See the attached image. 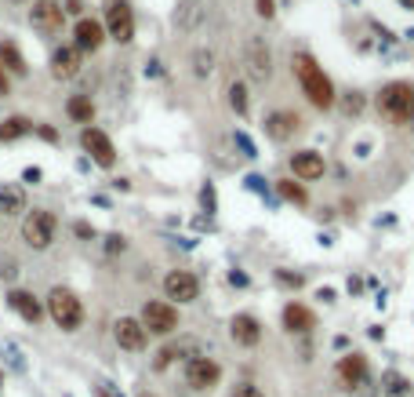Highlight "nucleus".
Instances as JSON below:
<instances>
[{
  "label": "nucleus",
  "instance_id": "nucleus-10",
  "mask_svg": "<svg viewBox=\"0 0 414 397\" xmlns=\"http://www.w3.org/2000/svg\"><path fill=\"white\" fill-rule=\"evenodd\" d=\"M62 18H65V8L58 4V0H33L30 8V26L40 30V33H58L62 30Z\"/></svg>",
  "mask_w": 414,
  "mask_h": 397
},
{
  "label": "nucleus",
  "instance_id": "nucleus-28",
  "mask_svg": "<svg viewBox=\"0 0 414 397\" xmlns=\"http://www.w3.org/2000/svg\"><path fill=\"white\" fill-rule=\"evenodd\" d=\"M200 4H196V0H186V4H182V11H179V26L182 30H196V26H200Z\"/></svg>",
  "mask_w": 414,
  "mask_h": 397
},
{
  "label": "nucleus",
  "instance_id": "nucleus-39",
  "mask_svg": "<svg viewBox=\"0 0 414 397\" xmlns=\"http://www.w3.org/2000/svg\"><path fill=\"white\" fill-rule=\"evenodd\" d=\"M15 274H18V270H15V263H8V266H0V277H8V281H11Z\"/></svg>",
  "mask_w": 414,
  "mask_h": 397
},
{
  "label": "nucleus",
  "instance_id": "nucleus-32",
  "mask_svg": "<svg viewBox=\"0 0 414 397\" xmlns=\"http://www.w3.org/2000/svg\"><path fill=\"white\" fill-rule=\"evenodd\" d=\"M276 281H280V284H287V288H302V284H305L302 274H287V270H276Z\"/></svg>",
  "mask_w": 414,
  "mask_h": 397
},
{
  "label": "nucleus",
  "instance_id": "nucleus-11",
  "mask_svg": "<svg viewBox=\"0 0 414 397\" xmlns=\"http://www.w3.org/2000/svg\"><path fill=\"white\" fill-rule=\"evenodd\" d=\"M164 296L174 299V303H196L200 296V281H196L189 270H171L164 277Z\"/></svg>",
  "mask_w": 414,
  "mask_h": 397
},
{
  "label": "nucleus",
  "instance_id": "nucleus-17",
  "mask_svg": "<svg viewBox=\"0 0 414 397\" xmlns=\"http://www.w3.org/2000/svg\"><path fill=\"white\" fill-rule=\"evenodd\" d=\"M229 336L236 346H258L261 343V324L258 317H251V313H236V317L229 321Z\"/></svg>",
  "mask_w": 414,
  "mask_h": 397
},
{
  "label": "nucleus",
  "instance_id": "nucleus-19",
  "mask_svg": "<svg viewBox=\"0 0 414 397\" xmlns=\"http://www.w3.org/2000/svg\"><path fill=\"white\" fill-rule=\"evenodd\" d=\"M8 306L18 313L26 324H40V317H44V306H40V299L33 296V291H22V288H15L11 296H8Z\"/></svg>",
  "mask_w": 414,
  "mask_h": 397
},
{
  "label": "nucleus",
  "instance_id": "nucleus-13",
  "mask_svg": "<svg viewBox=\"0 0 414 397\" xmlns=\"http://www.w3.org/2000/svg\"><path fill=\"white\" fill-rule=\"evenodd\" d=\"M367 375H370V368H367V358L363 353H345V358L338 361V379H342V386L345 390H360V386H367Z\"/></svg>",
  "mask_w": 414,
  "mask_h": 397
},
{
  "label": "nucleus",
  "instance_id": "nucleus-23",
  "mask_svg": "<svg viewBox=\"0 0 414 397\" xmlns=\"http://www.w3.org/2000/svg\"><path fill=\"white\" fill-rule=\"evenodd\" d=\"M0 66H4L8 73H15V77H22L30 66H26V58H22V51H18V44L15 40H0Z\"/></svg>",
  "mask_w": 414,
  "mask_h": 397
},
{
  "label": "nucleus",
  "instance_id": "nucleus-18",
  "mask_svg": "<svg viewBox=\"0 0 414 397\" xmlns=\"http://www.w3.org/2000/svg\"><path fill=\"white\" fill-rule=\"evenodd\" d=\"M73 37H77V51H91V55H95V51L105 44V26L95 23V18H80L77 30H73Z\"/></svg>",
  "mask_w": 414,
  "mask_h": 397
},
{
  "label": "nucleus",
  "instance_id": "nucleus-24",
  "mask_svg": "<svg viewBox=\"0 0 414 397\" xmlns=\"http://www.w3.org/2000/svg\"><path fill=\"white\" fill-rule=\"evenodd\" d=\"M65 113H70V120H77V124H91L95 120L91 95H70V102H65Z\"/></svg>",
  "mask_w": 414,
  "mask_h": 397
},
{
  "label": "nucleus",
  "instance_id": "nucleus-45",
  "mask_svg": "<svg viewBox=\"0 0 414 397\" xmlns=\"http://www.w3.org/2000/svg\"><path fill=\"white\" fill-rule=\"evenodd\" d=\"M400 4H403V8H414V0H400Z\"/></svg>",
  "mask_w": 414,
  "mask_h": 397
},
{
  "label": "nucleus",
  "instance_id": "nucleus-1",
  "mask_svg": "<svg viewBox=\"0 0 414 397\" xmlns=\"http://www.w3.org/2000/svg\"><path fill=\"white\" fill-rule=\"evenodd\" d=\"M291 70H295V77H298V84H302V95L313 102L316 110H331L335 102H338V95H335V84H331V77L323 73V66L309 55V51H298L295 58H291Z\"/></svg>",
  "mask_w": 414,
  "mask_h": 397
},
{
  "label": "nucleus",
  "instance_id": "nucleus-35",
  "mask_svg": "<svg viewBox=\"0 0 414 397\" xmlns=\"http://www.w3.org/2000/svg\"><path fill=\"white\" fill-rule=\"evenodd\" d=\"M236 146H240V150H244L247 157H258V153H254V146H251V139H247V135H236Z\"/></svg>",
  "mask_w": 414,
  "mask_h": 397
},
{
  "label": "nucleus",
  "instance_id": "nucleus-5",
  "mask_svg": "<svg viewBox=\"0 0 414 397\" xmlns=\"http://www.w3.org/2000/svg\"><path fill=\"white\" fill-rule=\"evenodd\" d=\"M105 37L117 40V44L135 40V15H131L127 0H105Z\"/></svg>",
  "mask_w": 414,
  "mask_h": 397
},
{
  "label": "nucleus",
  "instance_id": "nucleus-44",
  "mask_svg": "<svg viewBox=\"0 0 414 397\" xmlns=\"http://www.w3.org/2000/svg\"><path fill=\"white\" fill-rule=\"evenodd\" d=\"M95 397H113V393H109L105 386H95Z\"/></svg>",
  "mask_w": 414,
  "mask_h": 397
},
{
  "label": "nucleus",
  "instance_id": "nucleus-2",
  "mask_svg": "<svg viewBox=\"0 0 414 397\" xmlns=\"http://www.w3.org/2000/svg\"><path fill=\"white\" fill-rule=\"evenodd\" d=\"M375 106L392 124H410L414 120V88L407 84V80H392V84H385L378 92Z\"/></svg>",
  "mask_w": 414,
  "mask_h": 397
},
{
  "label": "nucleus",
  "instance_id": "nucleus-8",
  "mask_svg": "<svg viewBox=\"0 0 414 397\" xmlns=\"http://www.w3.org/2000/svg\"><path fill=\"white\" fill-rule=\"evenodd\" d=\"M218 379H222V365L207 358V353H196V358L186 361V383L193 390H211V386H218Z\"/></svg>",
  "mask_w": 414,
  "mask_h": 397
},
{
  "label": "nucleus",
  "instance_id": "nucleus-33",
  "mask_svg": "<svg viewBox=\"0 0 414 397\" xmlns=\"http://www.w3.org/2000/svg\"><path fill=\"white\" fill-rule=\"evenodd\" d=\"M233 397H266V393H261L254 383H236L233 386Z\"/></svg>",
  "mask_w": 414,
  "mask_h": 397
},
{
  "label": "nucleus",
  "instance_id": "nucleus-29",
  "mask_svg": "<svg viewBox=\"0 0 414 397\" xmlns=\"http://www.w3.org/2000/svg\"><path fill=\"white\" fill-rule=\"evenodd\" d=\"M363 106H367V99H363L360 92H345V95H342V113H345V117H360Z\"/></svg>",
  "mask_w": 414,
  "mask_h": 397
},
{
  "label": "nucleus",
  "instance_id": "nucleus-43",
  "mask_svg": "<svg viewBox=\"0 0 414 397\" xmlns=\"http://www.w3.org/2000/svg\"><path fill=\"white\" fill-rule=\"evenodd\" d=\"M65 11H73V15H77V11H80V0H65Z\"/></svg>",
  "mask_w": 414,
  "mask_h": 397
},
{
  "label": "nucleus",
  "instance_id": "nucleus-38",
  "mask_svg": "<svg viewBox=\"0 0 414 397\" xmlns=\"http://www.w3.org/2000/svg\"><path fill=\"white\" fill-rule=\"evenodd\" d=\"M73 229H77V237H95V229H91V226H87V222H77Z\"/></svg>",
  "mask_w": 414,
  "mask_h": 397
},
{
  "label": "nucleus",
  "instance_id": "nucleus-22",
  "mask_svg": "<svg viewBox=\"0 0 414 397\" xmlns=\"http://www.w3.org/2000/svg\"><path fill=\"white\" fill-rule=\"evenodd\" d=\"M0 215L4 219H15V215H26V194L18 186H0Z\"/></svg>",
  "mask_w": 414,
  "mask_h": 397
},
{
  "label": "nucleus",
  "instance_id": "nucleus-21",
  "mask_svg": "<svg viewBox=\"0 0 414 397\" xmlns=\"http://www.w3.org/2000/svg\"><path fill=\"white\" fill-rule=\"evenodd\" d=\"M196 353H200V350H196V339H182V343H171V346H164L160 353H157V361H153V368H157V372H164L171 361H179V358H196Z\"/></svg>",
  "mask_w": 414,
  "mask_h": 397
},
{
  "label": "nucleus",
  "instance_id": "nucleus-31",
  "mask_svg": "<svg viewBox=\"0 0 414 397\" xmlns=\"http://www.w3.org/2000/svg\"><path fill=\"white\" fill-rule=\"evenodd\" d=\"M193 62H196V66H193V70H196V77H207V73L214 70V55H211V51H196V58H193Z\"/></svg>",
  "mask_w": 414,
  "mask_h": 397
},
{
  "label": "nucleus",
  "instance_id": "nucleus-14",
  "mask_svg": "<svg viewBox=\"0 0 414 397\" xmlns=\"http://www.w3.org/2000/svg\"><path fill=\"white\" fill-rule=\"evenodd\" d=\"M298 132H302V117H298L295 110H276V113L266 117V135H269L273 142H287V139H295Z\"/></svg>",
  "mask_w": 414,
  "mask_h": 397
},
{
  "label": "nucleus",
  "instance_id": "nucleus-27",
  "mask_svg": "<svg viewBox=\"0 0 414 397\" xmlns=\"http://www.w3.org/2000/svg\"><path fill=\"white\" fill-rule=\"evenodd\" d=\"M382 386H385V397H407L410 393V383L403 379L400 372H389L385 379H382Z\"/></svg>",
  "mask_w": 414,
  "mask_h": 397
},
{
  "label": "nucleus",
  "instance_id": "nucleus-7",
  "mask_svg": "<svg viewBox=\"0 0 414 397\" xmlns=\"http://www.w3.org/2000/svg\"><path fill=\"white\" fill-rule=\"evenodd\" d=\"M80 146L87 150V157H91L98 168H113L117 164V146L102 128H91V124H87V128L80 132Z\"/></svg>",
  "mask_w": 414,
  "mask_h": 397
},
{
  "label": "nucleus",
  "instance_id": "nucleus-36",
  "mask_svg": "<svg viewBox=\"0 0 414 397\" xmlns=\"http://www.w3.org/2000/svg\"><path fill=\"white\" fill-rule=\"evenodd\" d=\"M105 248H109V252H124L127 244H124V237H120V234H113V237H109V244H105Z\"/></svg>",
  "mask_w": 414,
  "mask_h": 397
},
{
  "label": "nucleus",
  "instance_id": "nucleus-6",
  "mask_svg": "<svg viewBox=\"0 0 414 397\" xmlns=\"http://www.w3.org/2000/svg\"><path fill=\"white\" fill-rule=\"evenodd\" d=\"M142 328L153 332V336H171V332H179V310L174 303H164V299H149L142 306Z\"/></svg>",
  "mask_w": 414,
  "mask_h": 397
},
{
  "label": "nucleus",
  "instance_id": "nucleus-9",
  "mask_svg": "<svg viewBox=\"0 0 414 397\" xmlns=\"http://www.w3.org/2000/svg\"><path fill=\"white\" fill-rule=\"evenodd\" d=\"M244 66H247V77L254 80V84H266V80L273 77V55H269V48H266V40H261V37L247 40Z\"/></svg>",
  "mask_w": 414,
  "mask_h": 397
},
{
  "label": "nucleus",
  "instance_id": "nucleus-40",
  "mask_svg": "<svg viewBox=\"0 0 414 397\" xmlns=\"http://www.w3.org/2000/svg\"><path fill=\"white\" fill-rule=\"evenodd\" d=\"M316 299H323V303H335V291L331 288H320V296Z\"/></svg>",
  "mask_w": 414,
  "mask_h": 397
},
{
  "label": "nucleus",
  "instance_id": "nucleus-34",
  "mask_svg": "<svg viewBox=\"0 0 414 397\" xmlns=\"http://www.w3.org/2000/svg\"><path fill=\"white\" fill-rule=\"evenodd\" d=\"M254 11H258L261 18H273V15H276V0H254Z\"/></svg>",
  "mask_w": 414,
  "mask_h": 397
},
{
  "label": "nucleus",
  "instance_id": "nucleus-30",
  "mask_svg": "<svg viewBox=\"0 0 414 397\" xmlns=\"http://www.w3.org/2000/svg\"><path fill=\"white\" fill-rule=\"evenodd\" d=\"M229 106H233V113L247 117V88L244 84H229Z\"/></svg>",
  "mask_w": 414,
  "mask_h": 397
},
{
  "label": "nucleus",
  "instance_id": "nucleus-42",
  "mask_svg": "<svg viewBox=\"0 0 414 397\" xmlns=\"http://www.w3.org/2000/svg\"><path fill=\"white\" fill-rule=\"evenodd\" d=\"M22 179H26V182H37V179H40V168H26V175H22Z\"/></svg>",
  "mask_w": 414,
  "mask_h": 397
},
{
  "label": "nucleus",
  "instance_id": "nucleus-41",
  "mask_svg": "<svg viewBox=\"0 0 414 397\" xmlns=\"http://www.w3.org/2000/svg\"><path fill=\"white\" fill-rule=\"evenodd\" d=\"M37 132H40L44 139H48V142H55V139H58V132H55V128H37Z\"/></svg>",
  "mask_w": 414,
  "mask_h": 397
},
{
  "label": "nucleus",
  "instance_id": "nucleus-37",
  "mask_svg": "<svg viewBox=\"0 0 414 397\" xmlns=\"http://www.w3.org/2000/svg\"><path fill=\"white\" fill-rule=\"evenodd\" d=\"M11 92V80H8V70L0 66V95H8Z\"/></svg>",
  "mask_w": 414,
  "mask_h": 397
},
{
  "label": "nucleus",
  "instance_id": "nucleus-16",
  "mask_svg": "<svg viewBox=\"0 0 414 397\" xmlns=\"http://www.w3.org/2000/svg\"><path fill=\"white\" fill-rule=\"evenodd\" d=\"M77 73H80V51H77V44L55 48L51 51V77L55 80H73Z\"/></svg>",
  "mask_w": 414,
  "mask_h": 397
},
{
  "label": "nucleus",
  "instance_id": "nucleus-20",
  "mask_svg": "<svg viewBox=\"0 0 414 397\" xmlns=\"http://www.w3.org/2000/svg\"><path fill=\"white\" fill-rule=\"evenodd\" d=\"M283 328L305 336V332L316 328V313L309 306H302V303H287V306H283Z\"/></svg>",
  "mask_w": 414,
  "mask_h": 397
},
{
  "label": "nucleus",
  "instance_id": "nucleus-3",
  "mask_svg": "<svg viewBox=\"0 0 414 397\" xmlns=\"http://www.w3.org/2000/svg\"><path fill=\"white\" fill-rule=\"evenodd\" d=\"M48 317L62 328V332H77L84 324V303L77 299V291L70 288H51L48 291Z\"/></svg>",
  "mask_w": 414,
  "mask_h": 397
},
{
  "label": "nucleus",
  "instance_id": "nucleus-26",
  "mask_svg": "<svg viewBox=\"0 0 414 397\" xmlns=\"http://www.w3.org/2000/svg\"><path fill=\"white\" fill-rule=\"evenodd\" d=\"M276 194H280L283 201H291V204H309V194H305V186L295 182V179H280V182H276Z\"/></svg>",
  "mask_w": 414,
  "mask_h": 397
},
{
  "label": "nucleus",
  "instance_id": "nucleus-25",
  "mask_svg": "<svg viewBox=\"0 0 414 397\" xmlns=\"http://www.w3.org/2000/svg\"><path fill=\"white\" fill-rule=\"evenodd\" d=\"M30 132H33V120H26V117H8L4 124H0V142H15V139L30 135Z\"/></svg>",
  "mask_w": 414,
  "mask_h": 397
},
{
  "label": "nucleus",
  "instance_id": "nucleus-15",
  "mask_svg": "<svg viewBox=\"0 0 414 397\" xmlns=\"http://www.w3.org/2000/svg\"><path fill=\"white\" fill-rule=\"evenodd\" d=\"M291 172L302 182H316V179H323L327 164H323V157L316 150H298V153H291Z\"/></svg>",
  "mask_w": 414,
  "mask_h": 397
},
{
  "label": "nucleus",
  "instance_id": "nucleus-4",
  "mask_svg": "<svg viewBox=\"0 0 414 397\" xmlns=\"http://www.w3.org/2000/svg\"><path fill=\"white\" fill-rule=\"evenodd\" d=\"M55 229H58V219L48 212V208H33V212L22 215V241H26L33 252H44V248H51Z\"/></svg>",
  "mask_w": 414,
  "mask_h": 397
},
{
  "label": "nucleus",
  "instance_id": "nucleus-12",
  "mask_svg": "<svg viewBox=\"0 0 414 397\" xmlns=\"http://www.w3.org/2000/svg\"><path fill=\"white\" fill-rule=\"evenodd\" d=\"M113 339L120 350H131V353H138L145 350V339H149V332L142 328L138 317H117L113 321Z\"/></svg>",
  "mask_w": 414,
  "mask_h": 397
},
{
  "label": "nucleus",
  "instance_id": "nucleus-46",
  "mask_svg": "<svg viewBox=\"0 0 414 397\" xmlns=\"http://www.w3.org/2000/svg\"><path fill=\"white\" fill-rule=\"evenodd\" d=\"M138 397H157V393H138Z\"/></svg>",
  "mask_w": 414,
  "mask_h": 397
}]
</instances>
